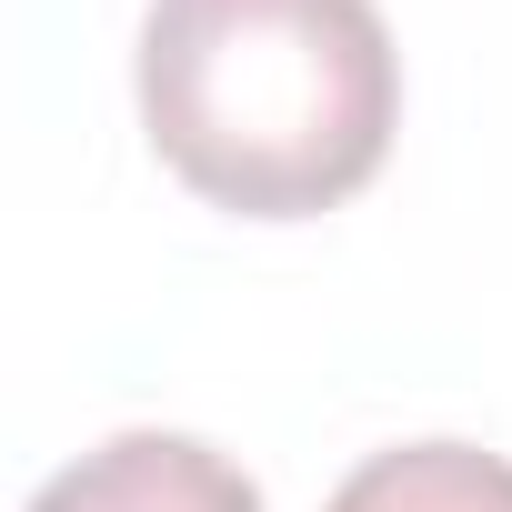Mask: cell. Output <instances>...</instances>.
<instances>
[{
  "label": "cell",
  "mask_w": 512,
  "mask_h": 512,
  "mask_svg": "<svg viewBox=\"0 0 512 512\" xmlns=\"http://www.w3.org/2000/svg\"><path fill=\"white\" fill-rule=\"evenodd\" d=\"M322 512H512V462L472 442H402L372 452Z\"/></svg>",
  "instance_id": "3"
},
{
  "label": "cell",
  "mask_w": 512,
  "mask_h": 512,
  "mask_svg": "<svg viewBox=\"0 0 512 512\" xmlns=\"http://www.w3.org/2000/svg\"><path fill=\"white\" fill-rule=\"evenodd\" d=\"M402 121V61L372 0H151L141 131L241 221H312L352 201Z\"/></svg>",
  "instance_id": "1"
},
{
  "label": "cell",
  "mask_w": 512,
  "mask_h": 512,
  "mask_svg": "<svg viewBox=\"0 0 512 512\" xmlns=\"http://www.w3.org/2000/svg\"><path fill=\"white\" fill-rule=\"evenodd\" d=\"M31 512H262V492L241 462H221L191 432H121L81 452L71 472H51Z\"/></svg>",
  "instance_id": "2"
}]
</instances>
